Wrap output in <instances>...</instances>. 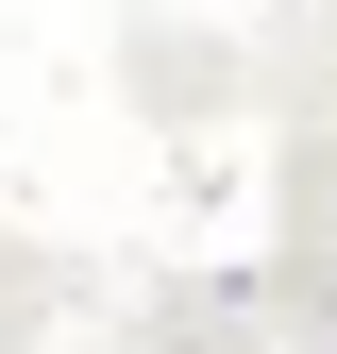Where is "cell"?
<instances>
[{"mask_svg":"<svg viewBox=\"0 0 337 354\" xmlns=\"http://www.w3.org/2000/svg\"><path fill=\"white\" fill-rule=\"evenodd\" d=\"M118 84H135V118H168V136H220V118H236V51L186 34V17H152L135 51H118Z\"/></svg>","mask_w":337,"mask_h":354,"instance_id":"obj_1","label":"cell"},{"mask_svg":"<svg viewBox=\"0 0 337 354\" xmlns=\"http://www.w3.org/2000/svg\"><path fill=\"white\" fill-rule=\"evenodd\" d=\"M135 354H270V304L253 287H152L135 304Z\"/></svg>","mask_w":337,"mask_h":354,"instance_id":"obj_2","label":"cell"},{"mask_svg":"<svg viewBox=\"0 0 337 354\" xmlns=\"http://www.w3.org/2000/svg\"><path fill=\"white\" fill-rule=\"evenodd\" d=\"M253 304H270V337L337 354V253H270V270H253Z\"/></svg>","mask_w":337,"mask_h":354,"instance_id":"obj_3","label":"cell"},{"mask_svg":"<svg viewBox=\"0 0 337 354\" xmlns=\"http://www.w3.org/2000/svg\"><path fill=\"white\" fill-rule=\"evenodd\" d=\"M51 304H68V253H17V236H0V337H34Z\"/></svg>","mask_w":337,"mask_h":354,"instance_id":"obj_4","label":"cell"}]
</instances>
